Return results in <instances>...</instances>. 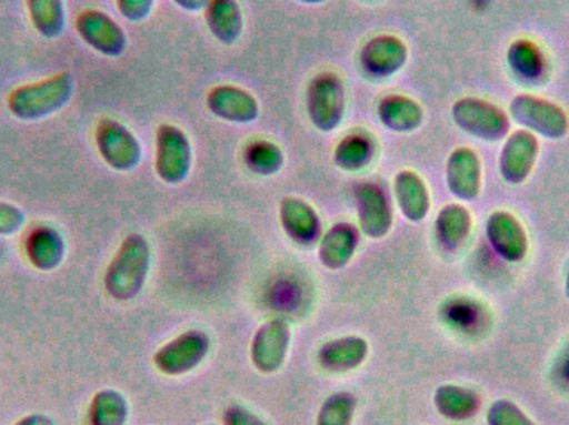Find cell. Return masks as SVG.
<instances>
[{
  "instance_id": "cell-1",
  "label": "cell",
  "mask_w": 569,
  "mask_h": 425,
  "mask_svg": "<svg viewBox=\"0 0 569 425\" xmlns=\"http://www.w3.org/2000/svg\"><path fill=\"white\" fill-rule=\"evenodd\" d=\"M76 92L72 73L59 72L39 82L23 83L7 97V110L20 122H40L62 112Z\"/></svg>"
},
{
  "instance_id": "cell-2",
  "label": "cell",
  "mask_w": 569,
  "mask_h": 425,
  "mask_svg": "<svg viewBox=\"0 0 569 425\" xmlns=\"http://www.w3.org/2000/svg\"><path fill=\"white\" fill-rule=\"evenodd\" d=\"M152 251L149 241L139 233L129 234L120 244L106 271L107 293L119 301L139 296L149 276Z\"/></svg>"
},
{
  "instance_id": "cell-3",
  "label": "cell",
  "mask_w": 569,
  "mask_h": 425,
  "mask_svg": "<svg viewBox=\"0 0 569 425\" xmlns=\"http://www.w3.org/2000/svg\"><path fill=\"white\" fill-rule=\"evenodd\" d=\"M455 125L483 142H501L510 135V117L500 107L477 97H463L451 107Z\"/></svg>"
},
{
  "instance_id": "cell-4",
  "label": "cell",
  "mask_w": 569,
  "mask_h": 425,
  "mask_svg": "<svg viewBox=\"0 0 569 425\" xmlns=\"http://www.w3.org/2000/svg\"><path fill=\"white\" fill-rule=\"evenodd\" d=\"M345 85L333 72H321L311 79L307 89V113L318 132L330 133L343 122Z\"/></svg>"
},
{
  "instance_id": "cell-5",
  "label": "cell",
  "mask_w": 569,
  "mask_h": 425,
  "mask_svg": "<svg viewBox=\"0 0 569 425\" xmlns=\"http://www.w3.org/2000/svg\"><path fill=\"white\" fill-rule=\"evenodd\" d=\"M510 117L528 132L547 140L565 139L569 132L567 112L558 103L530 93H521L511 100Z\"/></svg>"
},
{
  "instance_id": "cell-6",
  "label": "cell",
  "mask_w": 569,
  "mask_h": 425,
  "mask_svg": "<svg viewBox=\"0 0 569 425\" xmlns=\"http://www.w3.org/2000/svg\"><path fill=\"white\" fill-rule=\"evenodd\" d=\"M96 146L100 159L119 173H129L142 162V143L129 127L116 119H102L96 127Z\"/></svg>"
},
{
  "instance_id": "cell-7",
  "label": "cell",
  "mask_w": 569,
  "mask_h": 425,
  "mask_svg": "<svg viewBox=\"0 0 569 425\" xmlns=\"http://www.w3.org/2000/svg\"><path fill=\"white\" fill-rule=\"evenodd\" d=\"M192 169V145L179 127L163 123L156 135V172L162 182L179 185Z\"/></svg>"
},
{
  "instance_id": "cell-8",
  "label": "cell",
  "mask_w": 569,
  "mask_h": 425,
  "mask_svg": "<svg viewBox=\"0 0 569 425\" xmlns=\"http://www.w3.org/2000/svg\"><path fill=\"white\" fill-rule=\"evenodd\" d=\"M76 30L87 47L99 55L117 59L127 49V33L109 13L99 9H86L77 16Z\"/></svg>"
},
{
  "instance_id": "cell-9",
  "label": "cell",
  "mask_w": 569,
  "mask_h": 425,
  "mask_svg": "<svg viewBox=\"0 0 569 425\" xmlns=\"http://www.w3.org/2000/svg\"><path fill=\"white\" fill-rule=\"evenodd\" d=\"M485 234L495 253L507 263H521L530 251V240L523 223L507 210H498L487 217Z\"/></svg>"
},
{
  "instance_id": "cell-10",
  "label": "cell",
  "mask_w": 569,
  "mask_h": 425,
  "mask_svg": "<svg viewBox=\"0 0 569 425\" xmlns=\"http://www.w3.org/2000/svg\"><path fill=\"white\" fill-rule=\"evenodd\" d=\"M210 341L200 331H187L182 336L160 347L153 356L157 370L169 376H179L196 370L209 353Z\"/></svg>"
},
{
  "instance_id": "cell-11",
  "label": "cell",
  "mask_w": 569,
  "mask_h": 425,
  "mask_svg": "<svg viewBox=\"0 0 569 425\" xmlns=\"http://www.w3.org/2000/svg\"><path fill=\"white\" fill-rule=\"evenodd\" d=\"M540 153V142L535 133L528 130H517L505 139L503 149L500 153L501 179L508 185H523L533 172L535 163Z\"/></svg>"
},
{
  "instance_id": "cell-12",
  "label": "cell",
  "mask_w": 569,
  "mask_h": 425,
  "mask_svg": "<svg viewBox=\"0 0 569 425\" xmlns=\"http://www.w3.org/2000/svg\"><path fill=\"white\" fill-rule=\"evenodd\" d=\"M408 60V47L395 36H378L368 40L360 52V65L365 75L387 80L403 69Z\"/></svg>"
},
{
  "instance_id": "cell-13",
  "label": "cell",
  "mask_w": 569,
  "mask_h": 425,
  "mask_svg": "<svg viewBox=\"0 0 569 425\" xmlns=\"http://www.w3.org/2000/svg\"><path fill=\"white\" fill-rule=\"evenodd\" d=\"M360 230L368 237H383L393 224V209L387 192L378 183L365 182L355 189Z\"/></svg>"
},
{
  "instance_id": "cell-14",
  "label": "cell",
  "mask_w": 569,
  "mask_h": 425,
  "mask_svg": "<svg viewBox=\"0 0 569 425\" xmlns=\"http://www.w3.org/2000/svg\"><path fill=\"white\" fill-rule=\"evenodd\" d=\"M447 186L461 202H475L481 192V160L475 150L458 146L447 160Z\"/></svg>"
},
{
  "instance_id": "cell-15",
  "label": "cell",
  "mask_w": 569,
  "mask_h": 425,
  "mask_svg": "<svg viewBox=\"0 0 569 425\" xmlns=\"http://www.w3.org/2000/svg\"><path fill=\"white\" fill-rule=\"evenodd\" d=\"M207 109L223 122L252 123L259 117V102L237 85H217L207 93Z\"/></svg>"
},
{
  "instance_id": "cell-16",
  "label": "cell",
  "mask_w": 569,
  "mask_h": 425,
  "mask_svg": "<svg viewBox=\"0 0 569 425\" xmlns=\"http://www.w3.org/2000/svg\"><path fill=\"white\" fill-rule=\"evenodd\" d=\"M26 256L36 270L49 273L62 266L67 257V241L63 234L50 224H40L27 234Z\"/></svg>"
},
{
  "instance_id": "cell-17",
  "label": "cell",
  "mask_w": 569,
  "mask_h": 425,
  "mask_svg": "<svg viewBox=\"0 0 569 425\" xmlns=\"http://www.w3.org/2000/svg\"><path fill=\"white\" fill-rule=\"evenodd\" d=\"M290 343V326L283 320H272L257 331L252 343V361L262 373H273L283 364Z\"/></svg>"
},
{
  "instance_id": "cell-18",
  "label": "cell",
  "mask_w": 569,
  "mask_h": 425,
  "mask_svg": "<svg viewBox=\"0 0 569 425\" xmlns=\"http://www.w3.org/2000/svg\"><path fill=\"white\" fill-rule=\"evenodd\" d=\"M395 200L407 220L420 223L431 209L430 190L425 180L411 170H401L393 182Z\"/></svg>"
},
{
  "instance_id": "cell-19",
  "label": "cell",
  "mask_w": 569,
  "mask_h": 425,
  "mask_svg": "<svg viewBox=\"0 0 569 425\" xmlns=\"http://www.w3.org/2000/svg\"><path fill=\"white\" fill-rule=\"evenodd\" d=\"M358 243H360V231L357 226L350 223L333 224L320 237L318 256L325 266L338 270V267L347 266L348 261L357 251Z\"/></svg>"
},
{
  "instance_id": "cell-20",
  "label": "cell",
  "mask_w": 569,
  "mask_h": 425,
  "mask_svg": "<svg viewBox=\"0 0 569 425\" xmlns=\"http://www.w3.org/2000/svg\"><path fill=\"white\" fill-rule=\"evenodd\" d=\"M280 221L284 233L297 243L313 244L320 240V217L303 200L283 199L280 203Z\"/></svg>"
},
{
  "instance_id": "cell-21",
  "label": "cell",
  "mask_w": 569,
  "mask_h": 425,
  "mask_svg": "<svg viewBox=\"0 0 569 425\" xmlns=\"http://www.w3.org/2000/svg\"><path fill=\"white\" fill-rule=\"evenodd\" d=\"M378 119L391 132L411 133L423 123V109L413 99L400 93L383 97L378 103Z\"/></svg>"
},
{
  "instance_id": "cell-22",
  "label": "cell",
  "mask_w": 569,
  "mask_h": 425,
  "mask_svg": "<svg viewBox=\"0 0 569 425\" xmlns=\"http://www.w3.org/2000/svg\"><path fill=\"white\" fill-rule=\"evenodd\" d=\"M473 226L471 213L460 203L445 205L435 220V236L445 251L460 250L467 243Z\"/></svg>"
},
{
  "instance_id": "cell-23",
  "label": "cell",
  "mask_w": 569,
  "mask_h": 425,
  "mask_svg": "<svg viewBox=\"0 0 569 425\" xmlns=\"http://www.w3.org/2000/svg\"><path fill=\"white\" fill-rule=\"evenodd\" d=\"M203 12L210 32L219 42L232 45L242 36L243 16L237 0H210Z\"/></svg>"
},
{
  "instance_id": "cell-24",
  "label": "cell",
  "mask_w": 569,
  "mask_h": 425,
  "mask_svg": "<svg viewBox=\"0 0 569 425\" xmlns=\"http://www.w3.org/2000/svg\"><path fill=\"white\" fill-rule=\"evenodd\" d=\"M367 354V341L357 336H348L323 344L318 351V361L325 370L345 373V371L360 366Z\"/></svg>"
},
{
  "instance_id": "cell-25",
  "label": "cell",
  "mask_w": 569,
  "mask_h": 425,
  "mask_svg": "<svg viewBox=\"0 0 569 425\" xmlns=\"http://www.w3.org/2000/svg\"><path fill=\"white\" fill-rule=\"evenodd\" d=\"M30 23L40 37L57 40L67 29L66 0H26Z\"/></svg>"
},
{
  "instance_id": "cell-26",
  "label": "cell",
  "mask_w": 569,
  "mask_h": 425,
  "mask_svg": "<svg viewBox=\"0 0 569 425\" xmlns=\"http://www.w3.org/2000/svg\"><path fill=\"white\" fill-rule=\"evenodd\" d=\"M435 406L441 416L450 421H468L477 416L481 399L475 391L468 387L445 384L435 393Z\"/></svg>"
},
{
  "instance_id": "cell-27",
  "label": "cell",
  "mask_w": 569,
  "mask_h": 425,
  "mask_svg": "<svg viewBox=\"0 0 569 425\" xmlns=\"http://www.w3.org/2000/svg\"><path fill=\"white\" fill-rule=\"evenodd\" d=\"M375 155V142L367 132L345 135L333 152L335 165L345 172H358L370 165Z\"/></svg>"
},
{
  "instance_id": "cell-28",
  "label": "cell",
  "mask_w": 569,
  "mask_h": 425,
  "mask_svg": "<svg viewBox=\"0 0 569 425\" xmlns=\"http://www.w3.org/2000/svg\"><path fill=\"white\" fill-rule=\"evenodd\" d=\"M511 73L525 82H535L545 72V57L540 47L528 39L515 40L507 53Z\"/></svg>"
},
{
  "instance_id": "cell-29",
  "label": "cell",
  "mask_w": 569,
  "mask_h": 425,
  "mask_svg": "<svg viewBox=\"0 0 569 425\" xmlns=\"http://www.w3.org/2000/svg\"><path fill=\"white\" fill-rule=\"evenodd\" d=\"M129 403L119 391L102 389L92 397L89 407L90 425H126Z\"/></svg>"
},
{
  "instance_id": "cell-30",
  "label": "cell",
  "mask_w": 569,
  "mask_h": 425,
  "mask_svg": "<svg viewBox=\"0 0 569 425\" xmlns=\"http://www.w3.org/2000/svg\"><path fill=\"white\" fill-rule=\"evenodd\" d=\"M243 159H246V165L249 166L250 172L262 176L276 175L282 170L284 162L282 150L276 143L267 142V140L249 143Z\"/></svg>"
},
{
  "instance_id": "cell-31",
  "label": "cell",
  "mask_w": 569,
  "mask_h": 425,
  "mask_svg": "<svg viewBox=\"0 0 569 425\" xmlns=\"http://www.w3.org/2000/svg\"><path fill=\"white\" fill-rule=\"evenodd\" d=\"M355 406H357V401L351 394H333L321 406L317 425H351Z\"/></svg>"
},
{
  "instance_id": "cell-32",
  "label": "cell",
  "mask_w": 569,
  "mask_h": 425,
  "mask_svg": "<svg viewBox=\"0 0 569 425\" xmlns=\"http://www.w3.org/2000/svg\"><path fill=\"white\" fill-rule=\"evenodd\" d=\"M487 425H537L517 403L498 399L488 407Z\"/></svg>"
},
{
  "instance_id": "cell-33",
  "label": "cell",
  "mask_w": 569,
  "mask_h": 425,
  "mask_svg": "<svg viewBox=\"0 0 569 425\" xmlns=\"http://www.w3.org/2000/svg\"><path fill=\"white\" fill-rule=\"evenodd\" d=\"M27 216L20 206L0 200V236H13L26 226Z\"/></svg>"
},
{
  "instance_id": "cell-34",
  "label": "cell",
  "mask_w": 569,
  "mask_h": 425,
  "mask_svg": "<svg viewBox=\"0 0 569 425\" xmlns=\"http://www.w3.org/2000/svg\"><path fill=\"white\" fill-rule=\"evenodd\" d=\"M117 10L129 22H142L149 19L156 7V0H116Z\"/></svg>"
},
{
  "instance_id": "cell-35",
  "label": "cell",
  "mask_w": 569,
  "mask_h": 425,
  "mask_svg": "<svg viewBox=\"0 0 569 425\" xmlns=\"http://www.w3.org/2000/svg\"><path fill=\"white\" fill-rule=\"evenodd\" d=\"M223 423L226 425H266L259 417L253 416L252 413L242 409V407H230V409H227Z\"/></svg>"
},
{
  "instance_id": "cell-36",
  "label": "cell",
  "mask_w": 569,
  "mask_h": 425,
  "mask_svg": "<svg viewBox=\"0 0 569 425\" xmlns=\"http://www.w3.org/2000/svg\"><path fill=\"white\" fill-rule=\"evenodd\" d=\"M13 425H56V423H53L52 417L47 416V414L37 413L22 417V419L17 421Z\"/></svg>"
},
{
  "instance_id": "cell-37",
  "label": "cell",
  "mask_w": 569,
  "mask_h": 425,
  "mask_svg": "<svg viewBox=\"0 0 569 425\" xmlns=\"http://www.w3.org/2000/svg\"><path fill=\"white\" fill-rule=\"evenodd\" d=\"M209 2L210 0H173V3L186 12H202L209 6Z\"/></svg>"
},
{
  "instance_id": "cell-38",
  "label": "cell",
  "mask_w": 569,
  "mask_h": 425,
  "mask_svg": "<svg viewBox=\"0 0 569 425\" xmlns=\"http://www.w3.org/2000/svg\"><path fill=\"white\" fill-rule=\"evenodd\" d=\"M565 296L569 300V267L567 271V280H565Z\"/></svg>"
},
{
  "instance_id": "cell-39",
  "label": "cell",
  "mask_w": 569,
  "mask_h": 425,
  "mask_svg": "<svg viewBox=\"0 0 569 425\" xmlns=\"http://www.w3.org/2000/svg\"><path fill=\"white\" fill-rule=\"evenodd\" d=\"M298 2L311 3V6H315V3H321L325 2V0H298Z\"/></svg>"
}]
</instances>
